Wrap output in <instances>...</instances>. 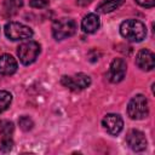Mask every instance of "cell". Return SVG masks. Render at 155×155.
Here are the masks:
<instances>
[{"instance_id": "cell-16", "label": "cell", "mask_w": 155, "mask_h": 155, "mask_svg": "<svg viewBox=\"0 0 155 155\" xmlns=\"http://www.w3.org/2000/svg\"><path fill=\"white\" fill-rule=\"evenodd\" d=\"M12 102V94L7 91H0V114L8 109Z\"/></svg>"}, {"instance_id": "cell-17", "label": "cell", "mask_w": 155, "mask_h": 155, "mask_svg": "<svg viewBox=\"0 0 155 155\" xmlns=\"http://www.w3.org/2000/svg\"><path fill=\"white\" fill-rule=\"evenodd\" d=\"M18 125H19V127L23 130V131H30L31 128H33V126H34V122H33V120L29 117V116H21L19 119H18Z\"/></svg>"}, {"instance_id": "cell-15", "label": "cell", "mask_w": 155, "mask_h": 155, "mask_svg": "<svg viewBox=\"0 0 155 155\" xmlns=\"http://www.w3.org/2000/svg\"><path fill=\"white\" fill-rule=\"evenodd\" d=\"M15 131V126L12 121L0 120V134L2 137H11Z\"/></svg>"}, {"instance_id": "cell-2", "label": "cell", "mask_w": 155, "mask_h": 155, "mask_svg": "<svg viewBox=\"0 0 155 155\" xmlns=\"http://www.w3.org/2000/svg\"><path fill=\"white\" fill-rule=\"evenodd\" d=\"M127 115L132 120H143L149 115L148 99L143 94H136L127 104Z\"/></svg>"}, {"instance_id": "cell-3", "label": "cell", "mask_w": 155, "mask_h": 155, "mask_svg": "<svg viewBox=\"0 0 155 155\" xmlns=\"http://www.w3.org/2000/svg\"><path fill=\"white\" fill-rule=\"evenodd\" d=\"M75 31H76V23L71 18H65V17L59 18L56 19L52 24V35L57 41L73 36Z\"/></svg>"}, {"instance_id": "cell-18", "label": "cell", "mask_w": 155, "mask_h": 155, "mask_svg": "<svg viewBox=\"0 0 155 155\" xmlns=\"http://www.w3.org/2000/svg\"><path fill=\"white\" fill-rule=\"evenodd\" d=\"M12 147H13V140L11 139V137H2L0 142V150L4 153H7L12 149Z\"/></svg>"}, {"instance_id": "cell-5", "label": "cell", "mask_w": 155, "mask_h": 155, "mask_svg": "<svg viewBox=\"0 0 155 155\" xmlns=\"http://www.w3.org/2000/svg\"><path fill=\"white\" fill-rule=\"evenodd\" d=\"M5 35L7 39L12 41L17 40H24V39H30L33 36V30L30 27L18 23V22H10L5 25Z\"/></svg>"}, {"instance_id": "cell-21", "label": "cell", "mask_w": 155, "mask_h": 155, "mask_svg": "<svg viewBox=\"0 0 155 155\" xmlns=\"http://www.w3.org/2000/svg\"><path fill=\"white\" fill-rule=\"evenodd\" d=\"M92 1H93V0H76V4H78L79 6H87V5H90Z\"/></svg>"}, {"instance_id": "cell-12", "label": "cell", "mask_w": 155, "mask_h": 155, "mask_svg": "<svg viewBox=\"0 0 155 155\" xmlns=\"http://www.w3.org/2000/svg\"><path fill=\"white\" fill-rule=\"evenodd\" d=\"M99 25H101V21H99V17L96 13L86 15L84 17L82 22H81V28L87 34H92V33L97 31L99 29Z\"/></svg>"}, {"instance_id": "cell-13", "label": "cell", "mask_w": 155, "mask_h": 155, "mask_svg": "<svg viewBox=\"0 0 155 155\" xmlns=\"http://www.w3.org/2000/svg\"><path fill=\"white\" fill-rule=\"evenodd\" d=\"M125 0H104L97 6V12L99 13H110L114 10L119 8Z\"/></svg>"}, {"instance_id": "cell-10", "label": "cell", "mask_w": 155, "mask_h": 155, "mask_svg": "<svg viewBox=\"0 0 155 155\" xmlns=\"http://www.w3.org/2000/svg\"><path fill=\"white\" fill-rule=\"evenodd\" d=\"M136 64L142 70H145V71L151 70L155 67V56H154V53L148 48L140 50L137 53Z\"/></svg>"}, {"instance_id": "cell-6", "label": "cell", "mask_w": 155, "mask_h": 155, "mask_svg": "<svg viewBox=\"0 0 155 155\" xmlns=\"http://www.w3.org/2000/svg\"><path fill=\"white\" fill-rule=\"evenodd\" d=\"M61 84L71 90V91H81V90H85L86 87H88L91 85V78L84 73H79V74H75L74 76H62L61 79Z\"/></svg>"}, {"instance_id": "cell-8", "label": "cell", "mask_w": 155, "mask_h": 155, "mask_svg": "<svg viewBox=\"0 0 155 155\" xmlns=\"http://www.w3.org/2000/svg\"><path fill=\"white\" fill-rule=\"evenodd\" d=\"M102 124L105 131L111 136L119 134L124 128V120L119 114H107L103 117Z\"/></svg>"}, {"instance_id": "cell-14", "label": "cell", "mask_w": 155, "mask_h": 155, "mask_svg": "<svg viewBox=\"0 0 155 155\" xmlns=\"http://www.w3.org/2000/svg\"><path fill=\"white\" fill-rule=\"evenodd\" d=\"M22 6H23V0H5L2 8L6 16H13L19 11Z\"/></svg>"}, {"instance_id": "cell-9", "label": "cell", "mask_w": 155, "mask_h": 155, "mask_svg": "<svg viewBox=\"0 0 155 155\" xmlns=\"http://www.w3.org/2000/svg\"><path fill=\"white\" fill-rule=\"evenodd\" d=\"M126 142L133 151H143L148 145L144 133L138 130H131L126 136Z\"/></svg>"}, {"instance_id": "cell-7", "label": "cell", "mask_w": 155, "mask_h": 155, "mask_svg": "<svg viewBox=\"0 0 155 155\" xmlns=\"http://www.w3.org/2000/svg\"><path fill=\"white\" fill-rule=\"evenodd\" d=\"M126 70H127V64L122 58H115L113 59V62L110 63L109 67V71H108V79L110 82H120L121 80H124L125 75H126Z\"/></svg>"}, {"instance_id": "cell-11", "label": "cell", "mask_w": 155, "mask_h": 155, "mask_svg": "<svg viewBox=\"0 0 155 155\" xmlns=\"http://www.w3.org/2000/svg\"><path fill=\"white\" fill-rule=\"evenodd\" d=\"M18 64L17 61L8 53L0 56V74L1 75H12L17 71Z\"/></svg>"}, {"instance_id": "cell-1", "label": "cell", "mask_w": 155, "mask_h": 155, "mask_svg": "<svg viewBox=\"0 0 155 155\" xmlns=\"http://www.w3.org/2000/svg\"><path fill=\"white\" fill-rule=\"evenodd\" d=\"M120 34L131 42H140L147 36V27L137 19L124 21L120 25Z\"/></svg>"}, {"instance_id": "cell-19", "label": "cell", "mask_w": 155, "mask_h": 155, "mask_svg": "<svg viewBox=\"0 0 155 155\" xmlns=\"http://www.w3.org/2000/svg\"><path fill=\"white\" fill-rule=\"evenodd\" d=\"M50 0H29V5L33 8H44L48 6Z\"/></svg>"}, {"instance_id": "cell-4", "label": "cell", "mask_w": 155, "mask_h": 155, "mask_svg": "<svg viewBox=\"0 0 155 155\" xmlns=\"http://www.w3.org/2000/svg\"><path fill=\"white\" fill-rule=\"evenodd\" d=\"M40 53V45L36 41H25L17 47V54L22 64L29 65L38 58Z\"/></svg>"}, {"instance_id": "cell-20", "label": "cell", "mask_w": 155, "mask_h": 155, "mask_svg": "<svg viewBox=\"0 0 155 155\" xmlns=\"http://www.w3.org/2000/svg\"><path fill=\"white\" fill-rule=\"evenodd\" d=\"M134 1L142 7H147V8H151L155 5V0H134Z\"/></svg>"}]
</instances>
